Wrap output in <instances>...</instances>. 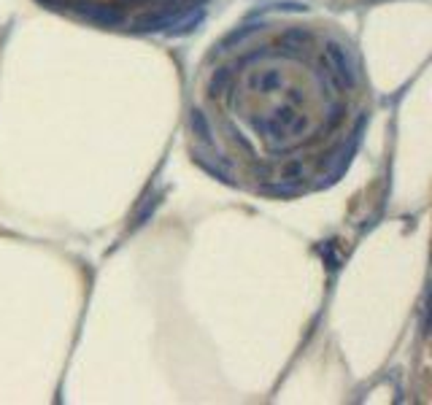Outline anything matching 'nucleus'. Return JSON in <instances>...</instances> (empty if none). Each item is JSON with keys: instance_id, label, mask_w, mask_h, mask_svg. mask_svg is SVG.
Returning a JSON list of instances; mask_svg holds the SVG:
<instances>
[{"instance_id": "1", "label": "nucleus", "mask_w": 432, "mask_h": 405, "mask_svg": "<svg viewBox=\"0 0 432 405\" xmlns=\"http://www.w3.org/2000/svg\"><path fill=\"white\" fill-rule=\"evenodd\" d=\"M373 119L357 38L300 8L254 11L214 41L187 92L192 162L262 200L332 190L351 171Z\"/></svg>"}, {"instance_id": "2", "label": "nucleus", "mask_w": 432, "mask_h": 405, "mask_svg": "<svg viewBox=\"0 0 432 405\" xmlns=\"http://www.w3.org/2000/svg\"><path fill=\"white\" fill-rule=\"evenodd\" d=\"M41 8L100 33L178 38L208 17L216 0H35Z\"/></svg>"}]
</instances>
